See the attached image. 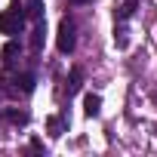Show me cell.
I'll use <instances>...</instances> for the list:
<instances>
[{
	"label": "cell",
	"instance_id": "4fadbf2b",
	"mask_svg": "<svg viewBox=\"0 0 157 157\" xmlns=\"http://www.w3.org/2000/svg\"><path fill=\"white\" fill-rule=\"evenodd\" d=\"M28 148H31V151H37V154H40V151H43V142H40V139H31V145H28Z\"/></svg>",
	"mask_w": 157,
	"mask_h": 157
},
{
	"label": "cell",
	"instance_id": "3957f363",
	"mask_svg": "<svg viewBox=\"0 0 157 157\" xmlns=\"http://www.w3.org/2000/svg\"><path fill=\"white\" fill-rule=\"evenodd\" d=\"M68 114H52V117H46V132L52 136V139H59V136H65L68 132Z\"/></svg>",
	"mask_w": 157,
	"mask_h": 157
},
{
	"label": "cell",
	"instance_id": "8fae6325",
	"mask_svg": "<svg viewBox=\"0 0 157 157\" xmlns=\"http://www.w3.org/2000/svg\"><path fill=\"white\" fill-rule=\"evenodd\" d=\"M25 13H28L31 22H40L43 19V0H28V10Z\"/></svg>",
	"mask_w": 157,
	"mask_h": 157
},
{
	"label": "cell",
	"instance_id": "5b68a950",
	"mask_svg": "<svg viewBox=\"0 0 157 157\" xmlns=\"http://www.w3.org/2000/svg\"><path fill=\"white\" fill-rule=\"evenodd\" d=\"M13 86H16L19 93H25V96H28V93H34V86H37V77H34L31 71H22V74H16V77H13Z\"/></svg>",
	"mask_w": 157,
	"mask_h": 157
},
{
	"label": "cell",
	"instance_id": "8992f818",
	"mask_svg": "<svg viewBox=\"0 0 157 157\" xmlns=\"http://www.w3.org/2000/svg\"><path fill=\"white\" fill-rule=\"evenodd\" d=\"M0 120L16 123V126H25V123H28V111H19V108H0Z\"/></svg>",
	"mask_w": 157,
	"mask_h": 157
},
{
	"label": "cell",
	"instance_id": "7a4b0ae2",
	"mask_svg": "<svg viewBox=\"0 0 157 157\" xmlns=\"http://www.w3.org/2000/svg\"><path fill=\"white\" fill-rule=\"evenodd\" d=\"M56 46H59V52H62V56H71V52H74V46H77V28H74V22H71L68 16L59 22V37H56Z\"/></svg>",
	"mask_w": 157,
	"mask_h": 157
},
{
	"label": "cell",
	"instance_id": "9c48e42d",
	"mask_svg": "<svg viewBox=\"0 0 157 157\" xmlns=\"http://www.w3.org/2000/svg\"><path fill=\"white\" fill-rule=\"evenodd\" d=\"M136 10H139V0H123V3L114 10V19H117V22H126Z\"/></svg>",
	"mask_w": 157,
	"mask_h": 157
},
{
	"label": "cell",
	"instance_id": "5bb4252c",
	"mask_svg": "<svg viewBox=\"0 0 157 157\" xmlns=\"http://www.w3.org/2000/svg\"><path fill=\"white\" fill-rule=\"evenodd\" d=\"M68 3H74V6H86V3H93V0H68Z\"/></svg>",
	"mask_w": 157,
	"mask_h": 157
},
{
	"label": "cell",
	"instance_id": "9a60e30c",
	"mask_svg": "<svg viewBox=\"0 0 157 157\" xmlns=\"http://www.w3.org/2000/svg\"><path fill=\"white\" fill-rule=\"evenodd\" d=\"M151 99H154V102H157V90H154V93H151Z\"/></svg>",
	"mask_w": 157,
	"mask_h": 157
},
{
	"label": "cell",
	"instance_id": "6da1fadb",
	"mask_svg": "<svg viewBox=\"0 0 157 157\" xmlns=\"http://www.w3.org/2000/svg\"><path fill=\"white\" fill-rule=\"evenodd\" d=\"M25 19L28 13L22 10V0H13V6L0 13V34H6V37H16L25 31Z\"/></svg>",
	"mask_w": 157,
	"mask_h": 157
},
{
	"label": "cell",
	"instance_id": "52a82bcc",
	"mask_svg": "<svg viewBox=\"0 0 157 157\" xmlns=\"http://www.w3.org/2000/svg\"><path fill=\"white\" fill-rule=\"evenodd\" d=\"M83 114H86V117H99V114H102V96L86 93V96H83Z\"/></svg>",
	"mask_w": 157,
	"mask_h": 157
},
{
	"label": "cell",
	"instance_id": "7c38bea8",
	"mask_svg": "<svg viewBox=\"0 0 157 157\" xmlns=\"http://www.w3.org/2000/svg\"><path fill=\"white\" fill-rule=\"evenodd\" d=\"M114 43H117V49H126V46H129V31H126L123 25L114 28Z\"/></svg>",
	"mask_w": 157,
	"mask_h": 157
},
{
	"label": "cell",
	"instance_id": "30bf717a",
	"mask_svg": "<svg viewBox=\"0 0 157 157\" xmlns=\"http://www.w3.org/2000/svg\"><path fill=\"white\" fill-rule=\"evenodd\" d=\"M16 56H19V43H16V40H10V43L3 46V52H0V62H3L6 68H13V62H16Z\"/></svg>",
	"mask_w": 157,
	"mask_h": 157
},
{
	"label": "cell",
	"instance_id": "277c9868",
	"mask_svg": "<svg viewBox=\"0 0 157 157\" xmlns=\"http://www.w3.org/2000/svg\"><path fill=\"white\" fill-rule=\"evenodd\" d=\"M80 86H83V68H80V65H74V68H71V74H68V80H65V96L71 99Z\"/></svg>",
	"mask_w": 157,
	"mask_h": 157
},
{
	"label": "cell",
	"instance_id": "ba28073f",
	"mask_svg": "<svg viewBox=\"0 0 157 157\" xmlns=\"http://www.w3.org/2000/svg\"><path fill=\"white\" fill-rule=\"evenodd\" d=\"M43 34H46V22L40 19V22H34V31H31V49L34 52L43 49Z\"/></svg>",
	"mask_w": 157,
	"mask_h": 157
}]
</instances>
